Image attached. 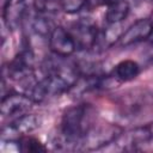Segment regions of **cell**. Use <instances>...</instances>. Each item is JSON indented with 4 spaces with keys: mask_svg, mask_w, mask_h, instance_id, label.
<instances>
[{
    "mask_svg": "<svg viewBox=\"0 0 153 153\" xmlns=\"http://www.w3.org/2000/svg\"><path fill=\"white\" fill-rule=\"evenodd\" d=\"M112 0H86V8H94L102 5H109Z\"/></svg>",
    "mask_w": 153,
    "mask_h": 153,
    "instance_id": "17",
    "label": "cell"
},
{
    "mask_svg": "<svg viewBox=\"0 0 153 153\" xmlns=\"http://www.w3.org/2000/svg\"><path fill=\"white\" fill-rule=\"evenodd\" d=\"M151 1H153V0H151Z\"/></svg>",
    "mask_w": 153,
    "mask_h": 153,
    "instance_id": "18",
    "label": "cell"
},
{
    "mask_svg": "<svg viewBox=\"0 0 153 153\" xmlns=\"http://www.w3.org/2000/svg\"><path fill=\"white\" fill-rule=\"evenodd\" d=\"M123 116L136 117L153 108V91L147 88L130 90L116 99Z\"/></svg>",
    "mask_w": 153,
    "mask_h": 153,
    "instance_id": "2",
    "label": "cell"
},
{
    "mask_svg": "<svg viewBox=\"0 0 153 153\" xmlns=\"http://www.w3.org/2000/svg\"><path fill=\"white\" fill-rule=\"evenodd\" d=\"M48 42L53 54L61 57H68L76 50V45L71 32L62 26H54L48 37Z\"/></svg>",
    "mask_w": 153,
    "mask_h": 153,
    "instance_id": "9",
    "label": "cell"
},
{
    "mask_svg": "<svg viewBox=\"0 0 153 153\" xmlns=\"http://www.w3.org/2000/svg\"><path fill=\"white\" fill-rule=\"evenodd\" d=\"M153 140V122L145 126L135 127L128 131H122L118 137L110 145L118 146L122 151H135L137 146Z\"/></svg>",
    "mask_w": 153,
    "mask_h": 153,
    "instance_id": "5",
    "label": "cell"
},
{
    "mask_svg": "<svg viewBox=\"0 0 153 153\" xmlns=\"http://www.w3.org/2000/svg\"><path fill=\"white\" fill-rule=\"evenodd\" d=\"M39 126V120L37 116L31 114L22 115L14 118L11 123L2 127L1 129V141L17 142L20 137L29 135Z\"/></svg>",
    "mask_w": 153,
    "mask_h": 153,
    "instance_id": "4",
    "label": "cell"
},
{
    "mask_svg": "<svg viewBox=\"0 0 153 153\" xmlns=\"http://www.w3.org/2000/svg\"><path fill=\"white\" fill-rule=\"evenodd\" d=\"M33 74V54L30 49H23L4 68V76L16 81H29Z\"/></svg>",
    "mask_w": 153,
    "mask_h": 153,
    "instance_id": "6",
    "label": "cell"
},
{
    "mask_svg": "<svg viewBox=\"0 0 153 153\" xmlns=\"http://www.w3.org/2000/svg\"><path fill=\"white\" fill-rule=\"evenodd\" d=\"M140 73V66L134 60H123L116 65L114 76L118 81H130Z\"/></svg>",
    "mask_w": 153,
    "mask_h": 153,
    "instance_id": "14",
    "label": "cell"
},
{
    "mask_svg": "<svg viewBox=\"0 0 153 153\" xmlns=\"http://www.w3.org/2000/svg\"><path fill=\"white\" fill-rule=\"evenodd\" d=\"M26 13L25 0H4L2 6V20L5 26L14 31L17 30Z\"/></svg>",
    "mask_w": 153,
    "mask_h": 153,
    "instance_id": "11",
    "label": "cell"
},
{
    "mask_svg": "<svg viewBox=\"0 0 153 153\" xmlns=\"http://www.w3.org/2000/svg\"><path fill=\"white\" fill-rule=\"evenodd\" d=\"M153 35V20L149 18H141L134 22L120 37L121 47H129L142 42Z\"/></svg>",
    "mask_w": 153,
    "mask_h": 153,
    "instance_id": "10",
    "label": "cell"
},
{
    "mask_svg": "<svg viewBox=\"0 0 153 153\" xmlns=\"http://www.w3.org/2000/svg\"><path fill=\"white\" fill-rule=\"evenodd\" d=\"M122 133V128L111 123H96L93 128L82 137L78 151H96L110 145Z\"/></svg>",
    "mask_w": 153,
    "mask_h": 153,
    "instance_id": "3",
    "label": "cell"
},
{
    "mask_svg": "<svg viewBox=\"0 0 153 153\" xmlns=\"http://www.w3.org/2000/svg\"><path fill=\"white\" fill-rule=\"evenodd\" d=\"M123 32L121 31V23L117 24H108V27L104 29V31L98 32L97 42L94 47L108 49L110 48L116 41H120V37Z\"/></svg>",
    "mask_w": 153,
    "mask_h": 153,
    "instance_id": "13",
    "label": "cell"
},
{
    "mask_svg": "<svg viewBox=\"0 0 153 153\" xmlns=\"http://www.w3.org/2000/svg\"><path fill=\"white\" fill-rule=\"evenodd\" d=\"M97 122V110L92 104L80 103L68 108L62 115L54 145L57 148L78 151L80 141Z\"/></svg>",
    "mask_w": 153,
    "mask_h": 153,
    "instance_id": "1",
    "label": "cell"
},
{
    "mask_svg": "<svg viewBox=\"0 0 153 153\" xmlns=\"http://www.w3.org/2000/svg\"><path fill=\"white\" fill-rule=\"evenodd\" d=\"M129 4L127 0H112L108 5V10L105 13L106 24H117L122 23L128 13H129Z\"/></svg>",
    "mask_w": 153,
    "mask_h": 153,
    "instance_id": "12",
    "label": "cell"
},
{
    "mask_svg": "<svg viewBox=\"0 0 153 153\" xmlns=\"http://www.w3.org/2000/svg\"><path fill=\"white\" fill-rule=\"evenodd\" d=\"M16 143L18 145V149L20 152H25V153H39V152L47 151V147L39 140H37L30 135L20 137Z\"/></svg>",
    "mask_w": 153,
    "mask_h": 153,
    "instance_id": "15",
    "label": "cell"
},
{
    "mask_svg": "<svg viewBox=\"0 0 153 153\" xmlns=\"http://www.w3.org/2000/svg\"><path fill=\"white\" fill-rule=\"evenodd\" d=\"M60 8L65 13L74 14L86 8V0H60Z\"/></svg>",
    "mask_w": 153,
    "mask_h": 153,
    "instance_id": "16",
    "label": "cell"
},
{
    "mask_svg": "<svg viewBox=\"0 0 153 153\" xmlns=\"http://www.w3.org/2000/svg\"><path fill=\"white\" fill-rule=\"evenodd\" d=\"M33 100L26 93L19 92H10L8 94H4L1 98V115L4 117H19L22 115L27 114L31 109Z\"/></svg>",
    "mask_w": 153,
    "mask_h": 153,
    "instance_id": "7",
    "label": "cell"
},
{
    "mask_svg": "<svg viewBox=\"0 0 153 153\" xmlns=\"http://www.w3.org/2000/svg\"><path fill=\"white\" fill-rule=\"evenodd\" d=\"M75 42L76 49L88 50L94 48L97 37H98V27L88 20H79L74 25H72L71 30H68Z\"/></svg>",
    "mask_w": 153,
    "mask_h": 153,
    "instance_id": "8",
    "label": "cell"
}]
</instances>
